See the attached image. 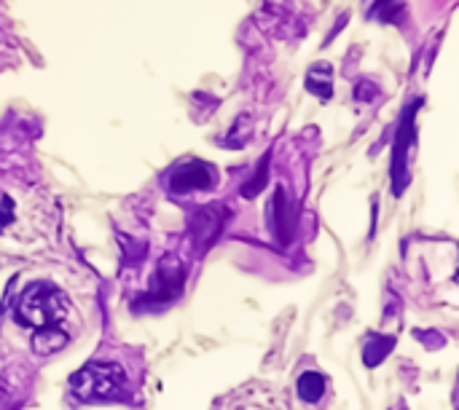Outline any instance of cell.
Masks as SVG:
<instances>
[{"instance_id":"3957f363","label":"cell","mask_w":459,"mask_h":410,"mask_svg":"<svg viewBox=\"0 0 459 410\" xmlns=\"http://www.w3.org/2000/svg\"><path fill=\"white\" fill-rule=\"evenodd\" d=\"M212 185H215V169L202 161H188L172 175V191H180V193L212 188Z\"/></svg>"},{"instance_id":"277c9868","label":"cell","mask_w":459,"mask_h":410,"mask_svg":"<svg viewBox=\"0 0 459 410\" xmlns=\"http://www.w3.org/2000/svg\"><path fill=\"white\" fill-rule=\"evenodd\" d=\"M331 75H333V70H331V64H315L312 67V73H309V78H307V86L317 94V97H323V99H328L331 97Z\"/></svg>"},{"instance_id":"8992f818","label":"cell","mask_w":459,"mask_h":410,"mask_svg":"<svg viewBox=\"0 0 459 410\" xmlns=\"http://www.w3.org/2000/svg\"><path fill=\"white\" fill-rule=\"evenodd\" d=\"M377 341H379V346H374V344L368 346V352H377V354H371V357L366 360V365H379V363L387 357V352L393 349V338H377ZM368 352H366V354H368Z\"/></svg>"},{"instance_id":"5b68a950","label":"cell","mask_w":459,"mask_h":410,"mask_svg":"<svg viewBox=\"0 0 459 410\" xmlns=\"http://www.w3.org/2000/svg\"><path fill=\"white\" fill-rule=\"evenodd\" d=\"M299 395L307 400V403H317L323 395H325V379L320 373H304L299 379Z\"/></svg>"},{"instance_id":"7a4b0ae2","label":"cell","mask_w":459,"mask_h":410,"mask_svg":"<svg viewBox=\"0 0 459 410\" xmlns=\"http://www.w3.org/2000/svg\"><path fill=\"white\" fill-rule=\"evenodd\" d=\"M126 389V376L116 363H89L70 379V392L81 403L113 400Z\"/></svg>"},{"instance_id":"6da1fadb","label":"cell","mask_w":459,"mask_h":410,"mask_svg":"<svg viewBox=\"0 0 459 410\" xmlns=\"http://www.w3.org/2000/svg\"><path fill=\"white\" fill-rule=\"evenodd\" d=\"M70 314V303L67 298L51 287V285H32L19 306H16V320L24 328H32V349L38 354H51L56 349H62L67 344V333H65V320Z\"/></svg>"}]
</instances>
